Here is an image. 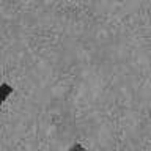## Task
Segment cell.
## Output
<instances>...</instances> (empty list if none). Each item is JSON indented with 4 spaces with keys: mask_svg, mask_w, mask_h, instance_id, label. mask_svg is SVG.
<instances>
[{
    "mask_svg": "<svg viewBox=\"0 0 151 151\" xmlns=\"http://www.w3.org/2000/svg\"><path fill=\"white\" fill-rule=\"evenodd\" d=\"M68 151H87V148H85L83 145H80V143H74Z\"/></svg>",
    "mask_w": 151,
    "mask_h": 151,
    "instance_id": "cell-2",
    "label": "cell"
},
{
    "mask_svg": "<svg viewBox=\"0 0 151 151\" xmlns=\"http://www.w3.org/2000/svg\"><path fill=\"white\" fill-rule=\"evenodd\" d=\"M13 93V87L9 83H0V104L6 101V98Z\"/></svg>",
    "mask_w": 151,
    "mask_h": 151,
    "instance_id": "cell-1",
    "label": "cell"
}]
</instances>
